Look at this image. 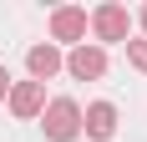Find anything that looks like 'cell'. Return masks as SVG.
<instances>
[{"label": "cell", "mask_w": 147, "mask_h": 142, "mask_svg": "<svg viewBox=\"0 0 147 142\" xmlns=\"http://www.w3.org/2000/svg\"><path fill=\"white\" fill-rule=\"evenodd\" d=\"M86 36L91 46H127L132 41V10L122 5V0H102L96 10H86Z\"/></svg>", "instance_id": "1"}, {"label": "cell", "mask_w": 147, "mask_h": 142, "mask_svg": "<svg viewBox=\"0 0 147 142\" xmlns=\"http://www.w3.org/2000/svg\"><path fill=\"white\" fill-rule=\"evenodd\" d=\"M46 142H76L81 137V101L76 97H46V112L36 117Z\"/></svg>", "instance_id": "2"}, {"label": "cell", "mask_w": 147, "mask_h": 142, "mask_svg": "<svg viewBox=\"0 0 147 142\" xmlns=\"http://www.w3.org/2000/svg\"><path fill=\"white\" fill-rule=\"evenodd\" d=\"M46 30H51V46L71 51V46L86 41V5H56L46 15Z\"/></svg>", "instance_id": "3"}, {"label": "cell", "mask_w": 147, "mask_h": 142, "mask_svg": "<svg viewBox=\"0 0 147 142\" xmlns=\"http://www.w3.org/2000/svg\"><path fill=\"white\" fill-rule=\"evenodd\" d=\"M117 122H122L117 101H86L81 107V137L86 142H112L117 137Z\"/></svg>", "instance_id": "4"}, {"label": "cell", "mask_w": 147, "mask_h": 142, "mask_svg": "<svg viewBox=\"0 0 147 142\" xmlns=\"http://www.w3.org/2000/svg\"><path fill=\"white\" fill-rule=\"evenodd\" d=\"M66 76H71V81H102L107 76V51L102 46H91V41H81V46H71V51H66Z\"/></svg>", "instance_id": "5"}, {"label": "cell", "mask_w": 147, "mask_h": 142, "mask_svg": "<svg viewBox=\"0 0 147 142\" xmlns=\"http://www.w3.org/2000/svg\"><path fill=\"white\" fill-rule=\"evenodd\" d=\"M5 107H10L15 122H36V117L46 112V86L41 81H10V91H5Z\"/></svg>", "instance_id": "6"}, {"label": "cell", "mask_w": 147, "mask_h": 142, "mask_svg": "<svg viewBox=\"0 0 147 142\" xmlns=\"http://www.w3.org/2000/svg\"><path fill=\"white\" fill-rule=\"evenodd\" d=\"M61 66H66V51H61V46H51V41H36V46L26 51V76H30V81H41V86L56 81Z\"/></svg>", "instance_id": "7"}, {"label": "cell", "mask_w": 147, "mask_h": 142, "mask_svg": "<svg viewBox=\"0 0 147 142\" xmlns=\"http://www.w3.org/2000/svg\"><path fill=\"white\" fill-rule=\"evenodd\" d=\"M122 51H127V66H132V71H142V76H147V41H142V36H132V41L122 46Z\"/></svg>", "instance_id": "8"}, {"label": "cell", "mask_w": 147, "mask_h": 142, "mask_svg": "<svg viewBox=\"0 0 147 142\" xmlns=\"http://www.w3.org/2000/svg\"><path fill=\"white\" fill-rule=\"evenodd\" d=\"M132 26H137V30H142V41H147V5H142V10H137V15H132Z\"/></svg>", "instance_id": "9"}, {"label": "cell", "mask_w": 147, "mask_h": 142, "mask_svg": "<svg viewBox=\"0 0 147 142\" xmlns=\"http://www.w3.org/2000/svg\"><path fill=\"white\" fill-rule=\"evenodd\" d=\"M5 91H10V71H5V61H0V101H5Z\"/></svg>", "instance_id": "10"}]
</instances>
